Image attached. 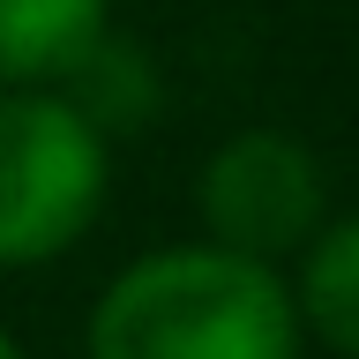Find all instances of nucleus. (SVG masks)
<instances>
[{
  "instance_id": "obj_1",
  "label": "nucleus",
  "mask_w": 359,
  "mask_h": 359,
  "mask_svg": "<svg viewBox=\"0 0 359 359\" xmlns=\"http://www.w3.org/2000/svg\"><path fill=\"white\" fill-rule=\"evenodd\" d=\"M299 307L269 262L157 247L90 307V359H299Z\"/></svg>"
},
{
  "instance_id": "obj_2",
  "label": "nucleus",
  "mask_w": 359,
  "mask_h": 359,
  "mask_svg": "<svg viewBox=\"0 0 359 359\" xmlns=\"http://www.w3.org/2000/svg\"><path fill=\"white\" fill-rule=\"evenodd\" d=\"M105 128L60 90H0V269H38L105 210Z\"/></svg>"
},
{
  "instance_id": "obj_3",
  "label": "nucleus",
  "mask_w": 359,
  "mask_h": 359,
  "mask_svg": "<svg viewBox=\"0 0 359 359\" xmlns=\"http://www.w3.org/2000/svg\"><path fill=\"white\" fill-rule=\"evenodd\" d=\"M195 202L210 224V247L247 255V262H277L322 232V165L285 128H240L202 165Z\"/></svg>"
},
{
  "instance_id": "obj_4",
  "label": "nucleus",
  "mask_w": 359,
  "mask_h": 359,
  "mask_svg": "<svg viewBox=\"0 0 359 359\" xmlns=\"http://www.w3.org/2000/svg\"><path fill=\"white\" fill-rule=\"evenodd\" d=\"M112 0H0V90H53L105 45Z\"/></svg>"
},
{
  "instance_id": "obj_5",
  "label": "nucleus",
  "mask_w": 359,
  "mask_h": 359,
  "mask_svg": "<svg viewBox=\"0 0 359 359\" xmlns=\"http://www.w3.org/2000/svg\"><path fill=\"white\" fill-rule=\"evenodd\" d=\"M292 307H299V330H314L337 359H359V217H337L307 240Z\"/></svg>"
},
{
  "instance_id": "obj_6",
  "label": "nucleus",
  "mask_w": 359,
  "mask_h": 359,
  "mask_svg": "<svg viewBox=\"0 0 359 359\" xmlns=\"http://www.w3.org/2000/svg\"><path fill=\"white\" fill-rule=\"evenodd\" d=\"M0 359H22V352H15V337H8V330H0Z\"/></svg>"
}]
</instances>
